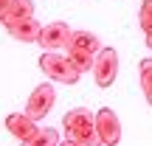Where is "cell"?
I'll return each mask as SVG.
<instances>
[{"instance_id":"6da1fadb","label":"cell","mask_w":152,"mask_h":146,"mask_svg":"<svg viewBox=\"0 0 152 146\" xmlns=\"http://www.w3.org/2000/svg\"><path fill=\"white\" fill-rule=\"evenodd\" d=\"M62 129L68 132V138L79 141L82 146H99V143H102V141H99V132H96V115H93L90 110H85V107L65 113Z\"/></svg>"},{"instance_id":"7a4b0ae2","label":"cell","mask_w":152,"mask_h":146,"mask_svg":"<svg viewBox=\"0 0 152 146\" xmlns=\"http://www.w3.org/2000/svg\"><path fill=\"white\" fill-rule=\"evenodd\" d=\"M39 68L48 79L59 81V84H79V70L73 68V62L68 59V54H59V51H45L39 56Z\"/></svg>"},{"instance_id":"3957f363","label":"cell","mask_w":152,"mask_h":146,"mask_svg":"<svg viewBox=\"0 0 152 146\" xmlns=\"http://www.w3.org/2000/svg\"><path fill=\"white\" fill-rule=\"evenodd\" d=\"M93 79H96L99 87H110L115 81V73H118V54L115 48H102L96 54V62H93Z\"/></svg>"},{"instance_id":"277c9868","label":"cell","mask_w":152,"mask_h":146,"mask_svg":"<svg viewBox=\"0 0 152 146\" xmlns=\"http://www.w3.org/2000/svg\"><path fill=\"white\" fill-rule=\"evenodd\" d=\"M96 132H99L102 146H118V141H121V121L110 107H102L96 113Z\"/></svg>"},{"instance_id":"5b68a950","label":"cell","mask_w":152,"mask_h":146,"mask_svg":"<svg viewBox=\"0 0 152 146\" xmlns=\"http://www.w3.org/2000/svg\"><path fill=\"white\" fill-rule=\"evenodd\" d=\"M56 101V93H54V84H39L31 90V96H28V104H26V113L31 115L34 121H42L45 115L51 113V107H54Z\"/></svg>"},{"instance_id":"8992f818","label":"cell","mask_w":152,"mask_h":146,"mask_svg":"<svg viewBox=\"0 0 152 146\" xmlns=\"http://www.w3.org/2000/svg\"><path fill=\"white\" fill-rule=\"evenodd\" d=\"M71 37H73V31L68 28V23H48V25H42V34H39L37 42L45 51H59L71 45Z\"/></svg>"},{"instance_id":"52a82bcc","label":"cell","mask_w":152,"mask_h":146,"mask_svg":"<svg viewBox=\"0 0 152 146\" xmlns=\"http://www.w3.org/2000/svg\"><path fill=\"white\" fill-rule=\"evenodd\" d=\"M6 129H9V135H14L17 141L23 143V141H31L39 132V126L28 113H9L6 115Z\"/></svg>"},{"instance_id":"ba28073f","label":"cell","mask_w":152,"mask_h":146,"mask_svg":"<svg viewBox=\"0 0 152 146\" xmlns=\"http://www.w3.org/2000/svg\"><path fill=\"white\" fill-rule=\"evenodd\" d=\"M3 25H6V31L14 39H20V42H37L39 34H42V25H39L34 17H28V20H6Z\"/></svg>"},{"instance_id":"9c48e42d","label":"cell","mask_w":152,"mask_h":146,"mask_svg":"<svg viewBox=\"0 0 152 146\" xmlns=\"http://www.w3.org/2000/svg\"><path fill=\"white\" fill-rule=\"evenodd\" d=\"M68 48H79V51H85V54L96 56L99 51H102V42H99V37L93 31H76L71 37V45H68Z\"/></svg>"},{"instance_id":"30bf717a","label":"cell","mask_w":152,"mask_h":146,"mask_svg":"<svg viewBox=\"0 0 152 146\" xmlns=\"http://www.w3.org/2000/svg\"><path fill=\"white\" fill-rule=\"evenodd\" d=\"M20 146H59V129L54 126H39V132L31 138V141H23Z\"/></svg>"},{"instance_id":"8fae6325","label":"cell","mask_w":152,"mask_h":146,"mask_svg":"<svg viewBox=\"0 0 152 146\" xmlns=\"http://www.w3.org/2000/svg\"><path fill=\"white\" fill-rule=\"evenodd\" d=\"M28 17H34V3L31 0H14L0 23H6V20H28Z\"/></svg>"},{"instance_id":"7c38bea8","label":"cell","mask_w":152,"mask_h":146,"mask_svg":"<svg viewBox=\"0 0 152 146\" xmlns=\"http://www.w3.org/2000/svg\"><path fill=\"white\" fill-rule=\"evenodd\" d=\"M65 51H68V59L73 62V68L79 73L93 70V62H96V56H93V54H85V51H79V48H65Z\"/></svg>"},{"instance_id":"4fadbf2b","label":"cell","mask_w":152,"mask_h":146,"mask_svg":"<svg viewBox=\"0 0 152 146\" xmlns=\"http://www.w3.org/2000/svg\"><path fill=\"white\" fill-rule=\"evenodd\" d=\"M138 73H141V87H144V96L152 104V59H141L138 65Z\"/></svg>"},{"instance_id":"5bb4252c","label":"cell","mask_w":152,"mask_h":146,"mask_svg":"<svg viewBox=\"0 0 152 146\" xmlns=\"http://www.w3.org/2000/svg\"><path fill=\"white\" fill-rule=\"evenodd\" d=\"M141 28L144 31H152V3H141Z\"/></svg>"},{"instance_id":"9a60e30c","label":"cell","mask_w":152,"mask_h":146,"mask_svg":"<svg viewBox=\"0 0 152 146\" xmlns=\"http://www.w3.org/2000/svg\"><path fill=\"white\" fill-rule=\"evenodd\" d=\"M14 3V0H0V20L6 17V11H9V6Z\"/></svg>"},{"instance_id":"2e32d148","label":"cell","mask_w":152,"mask_h":146,"mask_svg":"<svg viewBox=\"0 0 152 146\" xmlns=\"http://www.w3.org/2000/svg\"><path fill=\"white\" fill-rule=\"evenodd\" d=\"M59 146H82V143H79V141H73V138H68V141H62Z\"/></svg>"},{"instance_id":"e0dca14e","label":"cell","mask_w":152,"mask_h":146,"mask_svg":"<svg viewBox=\"0 0 152 146\" xmlns=\"http://www.w3.org/2000/svg\"><path fill=\"white\" fill-rule=\"evenodd\" d=\"M141 3H152V0H141Z\"/></svg>"}]
</instances>
